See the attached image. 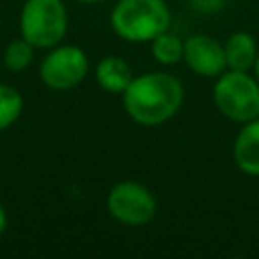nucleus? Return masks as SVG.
<instances>
[{
  "instance_id": "nucleus-1",
  "label": "nucleus",
  "mask_w": 259,
  "mask_h": 259,
  "mask_svg": "<svg viewBox=\"0 0 259 259\" xmlns=\"http://www.w3.org/2000/svg\"><path fill=\"white\" fill-rule=\"evenodd\" d=\"M184 101L180 79L166 71H150L130 81L121 93L125 113L140 125H160L172 119Z\"/></svg>"
},
{
  "instance_id": "nucleus-2",
  "label": "nucleus",
  "mask_w": 259,
  "mask_h": 259,
  "mask_svg": "<svg viewBox=\"0 0 259 259\" xmlns=\"http://www.w3.org/2000/svg\"><path fill=\"white\" fill-rule=\"evenodd\" d=\"M172 14L164 0H117L109 14L113 32L127 42H150L170 28Z\"/></svg>"
},
{
  "instance_id": "nucleus-3",
  "label": "nucleus",
  "mask_w": 259,
  "mask_h": 259,
  "mask_svg": "<svg viewBox=\"0 0 259 259\" xmlns=\"http://www.w3.org/2000/svg\"><path fill=\"white\" fill-rule=\"evenodd\" d=\"M217 109L235 123H247L259 117V81L249 71L225 69L212 87Z\"/></svg>"
},
{
  "instance_id": "nucleus-4",
  "label": "nucleus",
  "mask_w": 259,
  "mask_h": 259,
  "mask_svg": "<svg viewBox=\"0 0 259 259\" xmlns=\"http://www.w3.org/2000/svg\"><path fill=\"white\" fill-rule=\"evenodd\" d=\"M69 28L63 0H26L20 10V34L34 49L61 45Z\"/></svg>"
},
{
  "instance_id": "nucleus-5",
  "label": "nucleus",
  "mask_w": 259,
  "mask_h": 259,
  "mask_svg": "<svg viewBox=\"0 0 259 259\" xmlns=\"http://www.w3.org/2000/svg\"><path fill=\"white\" fill-rule=\"evenodd\" d=\"M111 219L127 227H142L150 223L158 210V200L150 188L136 180H121L111 186L105 198Z\"/></svg>"
},
{
  "instance_id": "nucleus-6",
  "label": "nucleus",
  "mask_w": 259,
  "mask_h": 259,
  "mask_svg": "<svg viewBox=\"0 0 259 259\" xmlns=\"http://www.w3.org/2000/svg\"><path fill=\"white\" fill-rule=\"evenodd\" d=\"M89 71V59L77 45L53 47L38 67L40 81L55 91H67L77 87Z\"/></svg>"
},
{
  "instance_id": "nucleus-7",
  "label": "nucleus",
  "mask_w": 259,
  "mask_h": 259,
  "mask_svg": "<svg viewBox=\"0 0 259 259\" xmlns=\"http://www.w3.org/2000/svg\"><path fill=\"white\" fill-rule=\"evenodd\" d=\"M182 61L192 73L200 77H219L227 69L223 42L208 34H192L184 38Z\"/></svg>"
},
{
  "instance_id": "nucleus-8",
  "label": "nucleus",
  "mask_w": 259,
  "mask_h": 259,
  "mask_svg": "<svg viewBox=\"0 0 259 259\" xmlns=\"http://www.w3.org/2000/svg\"><path fill=\"white\" fill-rule=\"evenodd\" d=\"M235 166L249 176H259V117L243 123L233 144Z\"/></svg>"
},
{
  "instance_id": "nucleus-9",
  "label": "nucleus",
  "mask_w": 259,
  "mask_h": 259,
  "mask_svg": "<svg viewBox=\"0 0 259 259\" xmlns=\"http://www.w3.org/2000/svg\"><path fill=\"white\" fill-rule=\"evenodd\" d=\"M225 59H227V69H235V71H251L259 53L257 40L253 34L245 32V30H237L233 32L225 42Z\"/></svg>"
},
{
  "instance_id": "nucleus-10",
  "label": "nucleus",
  "mask_w": 259,
  "mask_h": 259,
  "mask_svg": "<svg viewBox=\"0 0 259 259\" xmlns=\"http://www.w3.org/2000/svg\"><path fill=\"white\" fill-rule=\"evenodd\" d=\"M134 79L132 67L121 57H103L95 67V81L107 93H123Z\"/></svg>"
},
{
  "instance_id": "nucleus-11",
  "label": "nucleus",
  "mask_w": 259,
  "mask_h": 259,
  "mask_svg": "<svg viewBox=\"0 0 259 259\" xmlns=\"http://www.w3.org/2000/svg\"><path fill=\"white\" fill-rule=\"evenodd\" d=\"M150 42H152V57H154L156 63H160V65H176V63L182 61L184 40L178 34L170 32V28L164 30L162 34H158L156 38H152Z\"/></svg>"
},
{
  "instance_id": "nucleus-12",
  "label": "nucleus",
  "mask_w": 259,
  "mask_h": 259,
  "mask_svg": "<svg viewBox=\"0 0 259 259\" xmlns=\"http://www.w3.org/2000/svg\"><path fill=\"white\" fill-rule=\"evenodd\" d=\"M32 57H34V47L26 38L20 36V38H16V40L6 45L2 61H4V67L8 71L18 73V71H24L32 63Z\"/></svg>"
},
{
  "instance_id": "nucleus-13",
  "label": "nucleus",
  "mask_w": 259,
  "mask_h": 259,
  "mask_svg": "<svg viewBox=\"0 0 259 259\" xmlns=\"http://www.w3.org/2000/svg\"><path fill=\"white\" fill-rule=\"evenodd\" d=\"M22 105L24 101L18 89L0 83V132L10 127L18 119V115L22 113Z\"/></svg>"
},
{
  "instance_id": "nucleus-14",
  "label": "nucleus",
  "mask_w": 259,
  "mask_h": 259,
  "mask_svg": "<svg viewBox=\"0 0 259 259\" xmlns=\"http://www.w3.org/2000/svg\"><path fill=\"white\" fill-rule=\"evenodd\" d=\"M190 4L200 12H217L223 8L225 0H190Z\"/></svg>"
},
{
  "instance_id": "nucleus-15",
  "label": "nucleus",
  "mask_w": 259,
  "mask_h": 259,
  "mask_svg": "<svg viewBox=\"0 0 259 259\" xmlns=\"http://www.w3.org/2000/svg\"><path fill=\"white\" fill-rule=\"evenodd\" d=\"M6 225H8V217H6L4 206L0 204V237H2V235H4V231H6Z\"/></svg>"
},
{
  "instance_id": "nucleus-16",
  "label": "nucleus",
  "mask_w": 259,
  "mask_h": 259,
  "mask_svg": "<svg viewBox=\"0 0 259 259\" xmlns=\"http://www.w3.org/2000/svg\"><path fill=\"white\" fill-rule=\"evenodd\" d=\"M253 75L259 81V53H257V59H255V65H253Z\"/></svg>"
},
{
  "instance_id": "nucleus-17",
  "label": "nucleus",
  "mask_w": 259,
  "mask_h": 259,
  "mask_svg": "<svg viewBox=\"0 0 259 259\" xmlns=\"http://www.w3.org/2000/svg\"><path fill=\"white\" fill-rule=\"evenodd\" d=\"M77 2H81V4H99L103 0H77Z\"/></svg>"
}]
</instances>
